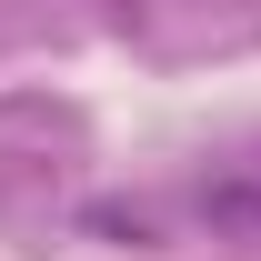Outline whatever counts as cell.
<instances>
[{
  "instance_id": "obj_1",
  "label": "cell",
  "mask_w": 261,
  "mask_h": 261,
  "mask_svg": "<svg viewBox=\"0 0 261 261\" xmlns=\"http://www.w3.org/2000/svg\"><path fill=\"white\" fill-rule=\"evenodd\" d=\"M201 211H211V221H231L241 241H261V181H221V191H201Z\"/></svg>"
}]
</instances>
